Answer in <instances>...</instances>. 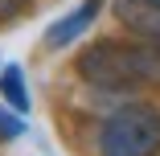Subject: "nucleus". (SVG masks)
I'll return each instance as SVG.
<instances>
[{"instance_id":"obj_1","label":"nucleus","mask_w":160,"mask_h":156,"mask_svg":"<svg viewBox=\"0 0 160 156\" xmlns=\"http://www.w3.org/2000/svg\"><path fill=\"white\" fill-rule=\"evenodd\" d=\"M78 74L94 86H136L160 82V41L144 45H119V41H94L78 53Z\"/></svg>"},{"instance_id":"obj_2","label":"nucleus","mask_w":160,"mask_h":156,"mask_svg":"<svg viewBox=\"0 0 160 156\" xmlns=\"http://www.w3.org/2000/svg\"><path fill=\"white\" fill-rule=\"evenodd\" d=\"M99 156H160V107L123 103L99 123Z\"/></svg>"},{"instance_id":"obj_3","label":"nucleus","mask_w":160,"mask_h":156,"mask_svg":"<svg viewBox=\"0 0 160 156\" xmlns=\"http://www.w3.org/2000/svg\"><path fill=\"white\" fill-rule=\"evenodd\" d=\"M115 21L144 41H160V0H115Z\"/></svg>"},{"instance_id":"obj_4","label":"nucleus","mask_w":160,"mask_h":156,"mask_svg":"<svg viewBox=\"0 0 160 156\" xmlns=\"http://www.w3.org/2000/svg\"><path fill=\"white\" fill-rule=\"evenodd\" d=\"M107 4V0H82L78 8H70L62 21H53L49 29H45V45H53V49H66V45H74L86 29L94 25V17H99V8Z\"/></svg>"},{"instance_id":"obj_5","label":"nucleus","mask_w":160,"mask_h":156,"mask_svg":"<svg viewBox=\"0 0 160 156\" xmlns=\"http://www.w3.org/2000/svg\"><path fill=\"white\" fill-rule=\"evenodd\" d=\"M0 95H4V107L17 111V115H29L33 111V95H29V82H25V70L17 62H8L0 70Z\"/></svg>"},{"instance_id":"obj_6","label":"nucleus","mask_w":160,"mask_h":156,"mask_svg":"<svg viewBox=\"0 0 160 156\" xmlns=\"http://www.w3.org/2000/svg\"><path fill=\"white\" fill-rule=\"evenodd\" d=\"M17 136H25V115L0 107V140H17Z\"/></svg>"},{"instance_id":"obj_7","label":"nucleus","mask_w":160,"mask_h":156,"mask_svg":"<svg viewBox=\"0 0 160 156\" xmlns=\"http://www.w3.org/2000/svg\"><path fill=\"white\" fill-rule=\"evenodd\" d=\"M21 13V0H0V21H12Z\"/></svg>"}]
</instances>
